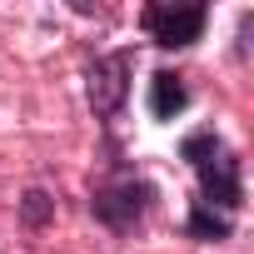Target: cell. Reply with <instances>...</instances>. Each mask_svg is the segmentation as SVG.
<instances>
[{
	"mask_svg": "<svg viewBox=\"0 0 254 254\" xmlns=\"http://www.w3.org/2000/svg\"><path fill=\"white\" fill-rule=\"evenodd\" d=\"M219 150H224V145H219V135H214V130H194V135H185V145H180V155H185L194 170H199L204 160H214Z\"/></svg>",
	"mask_w": 254,
	"mask_h": 254,
	"instance_id": "cell-8",
	"label": "cell"
},
{
	"mask_svg": "<svg viewBox=\"0 0 254 254\" xmlns=\"http://www.w3.org/2000/svg\"><path fill=\"white\" fill-rule=\"evenodd\" d=\"M204 5H145V30L160 50H185L204 35Z\"/></svg>",
	"mask_w": 254,
	"mask_h": 254,
	"instance_id": "cell-3",
	"label": "cell"
},
{
	"mask_svg": "<svg viewBox=\"0 0 254 254\" xmlns=\"http://www.w3.org/2000/svg\"><path fill=\"white\" fill-rule=\"evenodd\" d=\"M199 204L204 209H224V214H234L239 204H244V175H239V155H229V150H219L214 160H204L199 165Z\"/></svg>",
	"mask_w": 254,
	"mask_h": 254,
	"instance_id": "cell-4",
	"label": "cell"
},
{
	"mask_svg": "<svg viewBox=\"0 0 254 254\" xmlns=\"http://www.w3.org/2000/svg\"><path fill=\"white\" fill-rule=\"evenodd\" d=\"M185 105H190L185 80H180L175 70H160V75L150 80V115H155V120H175V115H185Z\"/></svg>",
	"mask_w": 254,
	"mask_h": 254,
	"instance_id": "cell-5",
	"label": "cell"
},
{
	"mask_svg": "<svg viewBox=\"0 0 254 254\" xmlns=\"http://www.w3.org/2000/svg\"><path fill=\"white\" fill-rule=\"evenodd\" d=\"M229 229H234L229 214H214V209H204L199 199L190 204V219H185V234H190V239H214V244H219V239H229Z\"/></svg>",
	"mask_w": 254,
	"mask_h": 254,
	"instance_id": "cell-6",
	"label": "cell"
},
{
	"mask_svg": "<svg viewBox=\"0 0 254 254\" xmlns=\"http://www.w3.org/2000/svg\"><path fill=\"white\" fill-rule=\"evenodd\" d=\"M50 219H55V199H50L45 190H25V199H20V224L45 229Z\"/></svg>",
	"mask_w": 254,
	"mask_h": 254,
	"instance_id": "cell-7",
	"label": "cell"
},
{
	"mask_svg": "<svg viewBox=\"0 0 254 254\" xmlns=\"http://www.w3.org/2000/svg\"><path fill=\"white\" fill-rule=\"evenodd\" d=\"M130 75H135V50H115V55H100L90 65V105L100 120H115L125 95H130Z\"/></svg>",
	"mask_w": 254,
	"mask_h": 254,
	"instance_id": "cell-2",
	"label": "cell"
},
{
	"mask_svg": "<svg viewBox=\"0 0 254 254\" xmlns=\"http://www.w3.org/2000/svg\"><path fill=\"white\" fill-rule=\"evenodd\" d=\"M150 185L145 180H135V175H120V180H110V185H100L95 190V199H90V209H95V219L110 229V234H130L140 219H145V209H150Z\"/></svg>",
	"mask_w": 254,
	"mask_h": 254,
	"instance_id": "cell-1",
	"label": "cell"
}]
</instances>
